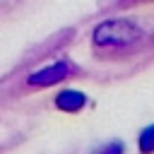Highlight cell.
<instances>
[{"mask_svg": "<svg viewBox=\"0 0 154 154\" xmlns=\"http://www.w3.org/2000/svg\"><path fill=\"white\" fill-rule=\"evenodd\" d=\"M82 103H84V96L79 91H63L55 99V106L63 111H77V108H82Z\"/></svg>", "mask_w": 154, "mask_h": 154, "instance_id": "cell-3", "label": "cell"}, {"mask_svg": "<svg viewBox=\"0 0 154 154\" xmlns=\"http://www.w3.org/2000/svg\"><path fill=\"white\" fill-rule=\"evenodd\" d=\"M142 38V31L130 19H108L94 31V46L101 53H123Z\"/></svg>", "mask_w": 154, "mask_h": 154, "instance_id": "cell-1", "label": "cell"}, {"mask_svg": "<svg viewBox=\"0 0 154 154\" xmlns=\"http://www.w3.org/2000/svg\"><path fill=\"white\" fill-rule=\"evenodd\" d=\"M67 75H70V65L67 63H53V65H48V67H43L38 72H34L29 77V82L38 84V87H48V84H55V82L65 79Z\"/></svg>", "mask_w": 154, "mask_h": 154, "instance_id": "cell-2", "label": "cell"}, {"mask_svg": "<svg viewBox=\"0 0 154 154\" xmlns=\"http://www.w3.org/2000/svg\"><path fill=\"white\" fill-rule=\"evenodd\" d=\"M140 147H142L144 154H152V152H154V128H147V130L142 132V137H140Z\"/></svg>", "mask_w": 154, "mask_h": 154, "instance_id": "cell-4", "label": "cell"}]
</instances>
